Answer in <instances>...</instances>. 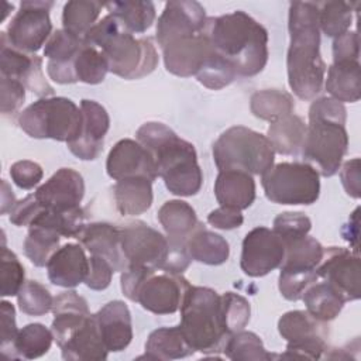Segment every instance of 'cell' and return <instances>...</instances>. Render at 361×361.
Masks as SVG:
<instances>
[{
  "instance_id": "cell-40",
  "label": "cell",
  "mask_w": 361,
  "mask_h": 361,
  "mask_svg": "<svg viewBox=\"0 0 361 361\" xmlns=\"http://www.w3.org/2000/svg\"><path fill=\"white\" fill-rule=\"evenodd\" d=\"M32 226L54 230L61 237L75 238L85 226V213L80 206L69 210H52L44 207L30 227Z\"/></svg>"
},
{
  "instance_id": "cell-23",
  "label": "cell",
  "mask_w": 361,
  "mask_h": 361,
  "mask_svg": "<svg viewBox=\"0 0 361 361\" xmlns=\"http://www.w3.org/2000/svg\"><path fill=\"white\" fill-rule=\"evenodd\" d=\"M48 279L61 288H75L86 281L89 258L82 244L69 243L58 248L47 264Z\"/></svg>"
},
{
  "instance_id": "cell-26",
  "label": "cell",
  "mask_w": 361,
  "mask_h": 361,
  "mask_svg": "<svg viewBox=\"0 0 361 361\" xmlns=\"http://www.w3.org/2000/svg\"><path fill=\"white\" fill-rule=\"evenodd\" d=\"M62 358L69 361H102L107 358L106 348L100 336L94 314L76 329L61 345Z\"/></svg>"
},
{
  "instance_id": "cell-56",
  "label": "cell",
  "mask_w": 361,
  "mask_h": 361,
  "mask_svg": "<svg viewBox=\"0 0 361 361\" xmlns=\"http://www.w3.org/2000/svg\"><path fill=\"white\" fill-rule=\"evenodd\" d=\"M44 206L35 199L34 193L25 196L23 200H18L10 212V221L14 226H27L30 227L37 216L42 212Z\"/></svg>"
},
{
  "instance_id": "cell-2",
  "label": "cell",
  "mask_w": 361,
  "mask_h": 361,
  "mask_svg": "<svg viewBox=\"0 0 361 361\" xmlns=\"http://www.w3.org/2000/svg\"><path fill=\"white\" fill-rule=\"evenodd\" d=\"M203 35L240 76L258 75L268 62V31L241 10L207 17Z\"/></svg>"
},
{
  "instance_id": "cell-46",
  "label": "cell",
  "mask_w": 361,
  "mask_h": 361,
  "mask_svg": "<svg viewBox=\"0 0 361 361\" xmlns=\"http://www.w3.org/2000/svg\"><path fill=\"white\" fill-rule=\"evenodd\" d=\"M20 310L30 316H42L52 310L54 298L51 292L37 281H25L17 293Z\"/></svg>"
},
{
  "instance_id": "cell-37",
  "label": "cell",
  "mask_w": 361,
  "mask_h": 361,
  "mask_svg": "<svg viewBox=\"0 0 361 361\" xmlns=\"http://www.w3.org/2000/svg\"><path fill=\"white\" fill-rule=\"evenodd\" d=\"M54 340L52 330L41 323H30L18 330L13 344L11 358L34 360L42 357L48 353Z\"/></svg>"
},
{
  "instance_id": "cell-39",
  "label": "cell",
  "mask_w": 361,
  "mask_h": 361,
  "mask_svg": "<svg viewBox=\"0 0 361 361\" xmlns=\"http://www.w3.org/2000/svg\"><path fill=\"white\" fill-rule=\"evenodd\" d=\"M102 7H104V4L92 0L68 1L62 11L63 30L83 38L86 32L96 24Z\"/></svg>"
},
{
  "instance_id": "cell-43",
  "label": "cell",
  "mask_w": 361,
  "mask_h": 361,
  "mask_svg": "<svg viewBox=\"0 0 361 361\" xmlns=\"http://www.w3.org/2000/svg\"><path fill=\"white\" fill-rule=\"evenodd\" d=\"M75 72L79 82L97 85L104 80L107 72L110 71L107 59L102 51L85 42L75 58Z\"/></svg>"
},
{
  "instance_id": "cell-28",
  "label": "cell",
  "mask_w": 361,
  "mask_h": 361,
  "mask_svg": "<svg viewBox=\"0 0 361 361\" xmlns=\"http://www.w3.org/2000/svg\"><path fill=\"white\" fill-rule=\"evenodd\" d=\"M324 87L337 102H358L361 97V68L358 61L333 62L324 78Z\"/></svg>"
},
{
  "instance_id": "cell-12",
  "label": "cell",
  "mask_w": 361,
  "mask_h": 361,
  "mask_svg": "<svg viewBox=\"0 0 361 361\" xmlns=\"http://www.w3.org/2000/svg\"><path fill=\"white\" fill-rule=\"evenodd\" d=\"M121 250L128 267L164 269L169 255V241L141 220L120 227Z\"/></svg>"
},
{
  "instance_id": "cell-58",
  "label": "cell",
  "mask_w": 361,
  "mask_h": 361,
  "mask_svg": "<svg viewBox=\"0 0 361 361\" xmlns=\"http://www.w3.org/2000/svg\"><path fill=\"white\" fill-rule=\"evenodd\" d=\"M361 164L360 158L345 161L340 169V179L348 196L358 199L361 196Z\"/></svg>"
},
{
  "instance_id": "cell-8",
  "label": "cell",
  "mask_w": 361,
  "mask_h": 361,
  "mask_svg": "<svg viewBox=\"0 0 361 361\" xmlns=\"http://www.w3.org/2000/svg\"><path fill=\"white\" fill-rule=\"evenodd\" d=\"M18 126L32 138H52L68 144L80 135L83 114L68 97H41L20 113Z\"/></svg>"
},
{
  "instance_id": "cell-55",
  "label": "cell",
  "mask_w": 361,
  "mask_h": 361,
  "mask_svg": "<svg viewBox=\"0 0 361 361\" xmlns=\"http://www.w3.org/2000/svg\"><path fill=\"white\" fill-rule=\"evenodd\" d=\"M0 305H1V337H0L1 353L7 358H11L13 344L18 333V329L16 324V309L7 300H3Z\"/></svg>"
},
{
  "instance_id": "cell-53",
  "label": "cell",
  "mask_w": 361,
  "mask_h": 361,
  "mask_svg": "<svg viewBox=\"0 0 361 361\" xmlns=\"http://www.w3.org/2000/svg\"><path fill=\"white\" fill-rule=\"evenodd\" d=\"M0 89H1V113L13 114L16 113L25 99V86L6 76H0Z\"/></svg>"
},
{
  "instance_id": "cell-32",
  "label": "cell",
  "mask_w": 361,
  "mask_h": 361,
  "mask_svg": "<svg viewBox=\"0 0 361 361\" xmlns=\"http://www.w3.org/2000/svg\"><path fill=\"white\" fill-rule=\"evenodd\" d=\"M195 351L185 341L179 327H159L154 330L145 343V354L140 358L176 360L192 355Z\"/></svg>"
},
{
  "instance_id": "cell-30",
  "label": "cell",
  "mask_w": 361,
  "mask_h": 361,
  "mask_svg": "<svg viewBox=\"0 0 361 361\" xmlns=\"http://www.w3.org/2000/svg\"><path fill=\"white\" fill-rule=\"evenodd\" d=\"M158 220L166 233V238L175 243H186L188 237L199 226L193 207L183 200H168L158 210Z\"/></svg>"
},
{
  "instance_id": "cell-22",
  "label": "cell",
  "mask_w": 361,
  "mask_h": 361,
  "mask_svg": "<svg viewBox=\"0 0 361 361\" xmlns=\"http://www.w3.org/2000/svg\"><path fill=\"white\" fill-rule=\"evenodd\" d=\"M90 255H97L107 259L114 271H126L127 261L121 250L120 227L110 223H90L85 224L83 228L75 237Z\"/></svg>"
},
{
  "instance_id": "cell-51",
  "label": "cell",
  "mask_w": 361,
  "mask_h": 361,
  "mask_svg": "<svg viewBox=\"0 0 361 361\" xmlns=\"http://www.w3.org/2000/svg\"><path fill=\"white\" fill-rule=\"evenodd\" d=\"M319 279L316 271L310 272H279V292L288 300H299L302 299L303 292L310 286L313 282Z\"/></svg>"
},
{
  "instance_id": "cell-4",
  "label": "cell",
  "mask_w": 361,
  "mask_h": 361,
  "mask_svg": "<svg viewBox=\"0 0 361 361\" xmlns=\"http://www.w3.org/2000/svg\"><path fill=\"white\" fill-rule=\"evenodd\" d=\"M345 120L344 104L333 97H319L310 104L302 155L322 176L336 175L347 154Z\"/></svg>"
},
{
  "instance_id": "cell-6",
  "label": "cell",
  "mask_w": 361,
  "mask_h": 361,
  "mask_svg": "<svg viewBox=\"0 0 361 361\" xmlns=\"http://www.w3.org/2000/svg\"><path fill=\"white\" fill-rule=\"evenodd\" d=\"M178 327L193 351H221L228 333L223 322L220 295L206 286H189L180 305Z\"/></svg>"
},
{
  "instance_id": "cell-21",
  "label": "cell",
  "mask_w": 361,
  "mask_h": 361,
  "mask_svg": "<svg viewBox=\"0 0 361 361\" xmlns=\"http://www.w3.org/2000/svg\"><path fill=\"white\" fill-rule=\"evenodd\" d=\"M212 51L213 47L203 35V32H200L192 37L176 39L162 48L164 63L166 71L176 76H196Z\"/></svg>"
},
{
  "instance_id": "cell-60",
  "label": "cell",
  "mask_w": 361,
  "mask_h": 361,
  "mask_svg": "<svg viewBox=\"0 0 361 361\" xmlns=\"http://www.w3.org/2000/svg\"><path fill=\"white\" fill-rule=\"evenodd\" d=\"M358 207L353 212L348 223L343 227V238L353 245V252L358 254Z\"/></svg>"
},
{
  "instance_id": "cell-45",
  "label": "cell",
  "mask_w": 361,
  "mask_h": 361,
  "mask_svg": "<svg viewBox=\"0 0 361 361\" xmlns=\"http://www.w3.org/2000/svg\"><path fill=\"white\" fill-rule=\"evenodd\" d=\"M235 76L237 73L233 65L228 61H226L221 55H219L214 49L196 73V79L203 86L213 90H219L230 85Z\"/></svg>"
},
{
  "instance_id": "cell-20",
  "label": "cell",
  "mask_w": 361,
  "mask_h": 361,
  "mask_svg": "<svg viewBox=\"0 0 361 361\" xmlns=\"http://www.w3.org/2000/svg\"><path fill=\"white\" fill-rule=\"evenodd\" d=\"M85 195V182L72 168L58 169L35 192V199L47 209L69 210L79 207Z\"/></svg>"
},
{
  "instance_id": "cell-57",
  "label": "cell",
  "mask_w": 361,
  "mask_h": 361,
  "mask_svg": "<svg viewBox=\"0 0 361 361\" xmlns=\"http://www.w3.org/2000/svg\"><path fill=\"white\" fill-rule=\"evenodd\" d=\"M360 45L355 31H347L333 41V62L358 61Z\"/></svg>"
},
{
  "instance_id": "cell-49",
  "label": "cell",
  "mask_w": 361,
  "mask_h": 361,
  "mask_svg": "<svg viewBox=\"0 0 361 361\" xmlns=\"http://www.w3.org/2000/svg\"><path fill=\"white\" fill-rule=\"evenodd\" d=\"M24 267L17 255L6 245L1 248L0 259V293L1 296H17L24 285Z\"/></svg>"
},
{
  "instance_id": "cell-34",
  "label": "cell",
  "mask_w": 361,
  "mask_h": 361,
  "mask_svg": "<svg viewBox=\"0 0 361 361\" xmlns=\"http://www.w3.org/2000/svg\"><path fill=\"white\" fill-rule=\"evenodd\" d=\"M285 244V257L281 264V271L288 272H310L316 271L322 261L324 248L322 244L309 235H303Z\"/></svg>"
},
{
  "instance_id": "cell-3",
  "label": "cell",
  "mask_w": 361,
  "mask_h": 361,
  "mask_svg": "<svg viewBox=\"0 0 361 361\" xmlns=\"http://www.w3.org/2000/svg\"><path fill=\"white\" fill-rule=\"evenodd\" d=\"M137 141L152 155L157 173L166 189L176 196H193L203 183L193 144L182 140L168 126L157 121L142 124L135 133Z\"/></svg>"
},
{
  "instance_id": "cell-11",
  "label": "cell",
  "mask_w": 361,
  "mask_h": 361,
  "mask_svg": "<svg viewBox=\"0 0 361 361\" xmlns=\"http://www.w3.org/2000/svg\"><path fill=\"white\" fill-rule=\"evenodd\" d=\"M189 286L182 274L147 269L134 292L133 302H138L155 314H172L180 309Z\"/></svg>"
},
{
  "instance_id": "cell-29",
  "label": "cell",
  "mask_w": 361,
  "mask_h": 361,
  "mask_svg": "<svg viewBox=\"0 0 361 361\" xmlns=\"http://www.w3.org/2000/svg\"><path fill=\"white\" fill-rule=\"evenodd\" d=\"M114 202L120 214L138 216L152 204V182L144 176H131L114 185Z\"/></svg>"
},
{
  "instance_id": "cell-42",
  "label": "cell",
  "mask_w": 361,
  "mask_h": 361,
  "mask_svg": "<svg viewBox=\"0 0 361 361\" xmlns=\"http://www.w3.org/2000/svg\"><path fill=\"white\" fill-rule=\"evenodd\" d=\"M61 235L54 230L32 226L28 227L24 240V252L35 267H47L51 255L58 250Z\"/></svg>"
},
{
  "instance_id": "cell-47",
  "label": "cell",
  "mask_w": 361,
  "mask_h": 361,
  "mask_svg": "<svg viewBox=\"0 0 361 361\" xmlns=\"http://www.w3.org/2000/svg\"><path fill=\"white\" fill-rule=\"evenodd\" d=\"M85 41L63 28L55 30L44 48V56L52 62H75V58Z\"/></svg>"
},
{
  "instance_id": "cell-24",
  "label": "cell",
  "mask_w": 361,
  "mask_h": 361,
  "mask_svg": "<svg viewBox=\"0 0 361 361\" xmlns=\"http://www.w3.org/2000/svg\"><path fill=\"white\" fill-rule=\"evenodd\" d=\"M106 348L113 353L124 350L133 338L131 313L121 300H111L94 313Z\"/></svg>"
},
{
  "instance_id": "cell-33",
  "label": "cell",
  "mask_w": 361,
  "mask_h": 361,
  "mask_svg": "<svg viewBox=\"0 0 361 361\" xmlns=\"http://www.w3.org/2000/svg\"><path fill=\"white\" fill-rule=\"evenodd\" d=\"M302 300L306 305V310L322 322H330L338 316L345 300L326 281H316L302 295Z\"/></svg>"
},
{
  "instance_id": "cell-48",
  "label": "cell",
  "mask_w": 361,
  "mask_h": 361,
  "mask_svg": "<svg viewBox=\"0 0 361 361\" xmlns=\"http://www.w3.org/2000/svg\"><path fill=\"white\" fill-rule=\"evenodd\" d=\"M221 314L226 330L230 334L244 330L250 322L251 307L245 298L234 292H226L221 296Z\"/></svg>"
},
{
  "instance_id": "cell-61",
  "label": "cell",
  "mask_w": 361,
  "mask_h": 361,
  "mask_svg": "<svg viewBox=\"0 0 361 361\" xmlns=\"http://www.w3.org/2000/svg\"><path fill=\"white\" fill-rule=\"evenodd\" d=\"M16 196L6 180H1V214L10 213L16 204Z\"/></svg>"
},
{
  "instance_id": "cell-18",
  "label": "cell",
  "mask_w": 361,
  "mask_h": 361,
  "mask_svg": "<svg viewBox=\"0 0 361 361\" xmlns=\"http://www.w3.org/2000/svg\"><path fill=\"white\" fill-rule=\"evenodd\" d=\"M107 175L120 180L131 176H144L154 182L158 176L151 152L138 141L124 138L114 144L106 161Z\"/></svg>"
},
{
  "instance_id": "cell-9",
  "label": "cell",
  "mask_w": 361,
  "mask_h": 361,
  "mask_svg": "<svg viewBox=\"0 0 361 361\" xmlns=\"http://www.w3.org/2000/svg\"><path fill=\"white\" fill-rule=\"evenodd\" d=\"M268 200L278 204H312L320 195V175L306 162H281L261 175Z\"/></svg>"
},
{
  "instance_id": "cell-16",
  "label": "cell",
  "mask_w": 361,
  "mask_h": 361,
  "mask_svg": "<svg viewBox=\"0 0 361 361\" xmlns=\"http://www.w3.org/2000/svg\"><path fill=\"white\" fill-rule=\"evenodd\" d=\"M0 73L21 82L28 90L41 97L54 94V87L42 73V59L35 54L23 52L11 47L6 32L0 35Z\"/></svg>"
},
{
  "instance_id": "cell-5",
  "label": "cell",
  "mask_w": 361,
  "mask_h": 361,
  "mask_svg": "<svg viewBox=\"0 0 361 361\" xmlns=\"http://www.w3.org/2000/svg\"><path fill=\"white\" fill-rule=\"evenodd\" d=\"M83 39L100 49L107 59L109 71L123 79L149 75L158 63V54L151 39L135 38L110 14L97 21Z\"/></svg>"
},
{
  "instance_id": "cell-54",
  "label": "cell",
  "mask_w": 361,
  "mask_h": 361,
  "mask_svg": "<svg viewBox=\"0 0 361 361\" xmlns=\"http://www.w3.org/2000/svg\"><path fill=\"white\" fill-rule=\"evenodd\" d=\"M114 268L111 264L97 255H90L89 258V274L86 276V286L93 290H103L106 289L113 278Z\"/></svg>"
},
{
  "instance_id": "cell-7",
  "label": "cell",
  "mask_w": 361,
  "mask_h": 361,
  "mask_svg": "<svg viewBox=\"0 0 361 361\" xmlns=\"http://www.w3.org/2000/svg\"><path fill=\"white\" fill-rule=\"evenodd\" d=\"M213 159L219 171L238 169L251 175H262L274 165L275 151L267 135L234 126L214 141Z\"/></svg>"
},
{
  "instance_id": "cell-31",
  "label": "cell",
  "mask_w": 361,
  "mask_h": 361,
  "mask_svg": "<svg viewBox=\"0 0 361 361\" xmlns=\"http://www.w3.org/2000/svg\"><path fill=\"white\" fill-rule=\"evenodd\" d=\"M186 250L192 259L207 265H221L230 255V247L226 238L204 228L202 224L188 237Z\"/></svg>"
},
{
  "instance_id": "cell-10",
  "label": "cell",
  "mask_w": 361,
  "mask_h": 361,
  "mask_svg": "<svg viewBox=\"0 0 361 361\" xmlns=\"http://www.w3.org/2000/svg\"><path fill=\"white\" fill-rule=\"evenodd\" d=\"M326 322L313 317L307 310H290L278 320V331L288 341L281 357L319 360L327 350Z\"/></svg>"
},
{
  "instance_id": "cell-25",
  "label": "cell",
  "mask_w": 361,
  "mask_h": 361,
  "mask_svg": "<svg viewBox=\"0 0 361 361\" xmlns=\"http://www.w3.org/2000/svg\"><path fill=\"white\" fill-rule=\"evenodd\" d=\"M52 313L54 320L51 330L58 345H61L92 314L86 299L75 290H65L54 298Z\"/></svg>"
},
{
  "instance_id": "cell-50",
  "label": "cell",
  "mask_w": 361,
  "mask_h": 361,
  "mask_svg": "<svg viewBox=\"0 0 361 361\" xmlns=\"http://www.w3.org/2000/svg\"><path fill=\"white\" fill-rule=\"evenodd\" d=\"M312 228L310 219L300 212H285L274 219L272 230L283 243L307 235Z\"/></svg>"
},
{
  "instance_id": "cell-44",
  "label": "cell",
  "mask_w": 361,
  "mask_h": 361,
  "mask_svg": "<svg viewBox=\"0 0 361 361\" xmlns=\"http://www.w3.org/2000/svg\"><path fill=\"white\" fill-rule=\"evenodd\" d=\"M353 4L345 1H326L319 4V28L331 38L350 31Z\"/></svg>"
},
{
  "instance_id": "cell-27",
  "label": "cell",
  "mask_w": 361,
  "mask_h": 361,
  "mask_svg": "<svg viewBox=\"0 0 361 361\" xmlns=\"http://www.w3.org/2000/svg\"><path fill=\"white\" fill-rule=\"evenodd\" d=\"M214 195L220 206L237 210L248 209L255 200V180L251 173L238 169L219 171Z\"/></svg>"
},
{
  "instance_id": "cell-59",
  "label": "cell",
  "mask_w": 361,
  "mask_h": 361,
  "mask_svg": "<svg viewBox=\"0 0 361 361\" xmlns=\"http://www.w3.org/2000/svg\"><path fill=\"white\" fill-rule=\"evenodd\" d=\"M243 221H244V217L241 214V210L224 207V206H220L219 209L212 210L207 216V223L220 230L237 228L243 224Z\"/></svg>"
},
{
  "instance_id": "cell-41",
  "label": "cell",
  "mask_w": 361,
  "mask_h": 361,
  "mask_svg": "<svg viewBox=\"0 0 361 361\" xmlns=\"http://www.w3.org/2000/svg\"><path fill=\"white\" fill-rule=\"evenodd\" d=\"M223 351L227 358L234 361H264L274 358V355L265 350L261 338L255 333L245 330L230 334Z\"/></svg>"
},
{
  "instance_id": "cell-15",
  "label": "cell",
  "mask_w": 361,
  "mask_h": 361,
  "mask_svg": "<svg viewBox=\"0 0 361 361\" xmlns=\"http://www.w3.org/2000/svg\"><path fill=\"white\" fill-rule=\"evenodd\" d=\"M316 272L319 279L336 288L345 302L360 299L361 267L358 254L344 247H330L323 251Z\"/></svg>"
},
{
  "instance_id": "cell-13",
  "label": "cell",
  "mask_w": 361,
  "mask_h": 361,
  "mask_svg": "<svg viewBox=\"0 0 361 361\" xmlns=\"http://www.w3.org/2000/svg\"><path fill=\"white\" fill-rule=\"evenodd\" d=\"M52 1L28 0L20 3V10L7 25L6 37L11 47L23 52L34 54L51 37L52 23L49 10Z\"/></svg>"
},
{
  "instance_id": "cell-35",
  "label": "cell",
  "mask_w": 361,
  "mask_h": 361,
  "mask_svg": "<svg viewBox=\"0 0 361 361\" xmlns=\"http://www.w3.org/2000/svg\"><path fill=\"white\" fill-rule=\"evenodd\" d=\"M305 134V121L296 114H289L271 123L267 138L269 140L275 152L295 155L299 152V149H302Z\"/></svg>"
},
{
  "instance_id": "cell-17",
  "label": "cell",
  "mask_w": 361,
  "mask_h": 361,
  "mask_svg": "<svg viewBox=\"0 0 361 361\" xmlns=\"http://www.w3.org/2000/svg\"><path fill=\"white\" fill-rule=\"evenodd\" d=\"M206 20L204 7L197 1H168L157 23V41L165 48L176 39L200 34Z\"/></svg>"
},
{
  "instance_id": "cell-14",
  "label": "cell",
  "mask_w": 361,
  "mask_h": 361,
  "mask_svg": "<svg viewBox=\"0 0 361 361\" xmlns=\"http://www.w3.org/2000/svg\"><path fill=\"white\" fill-rule=\"evenodd\" d=\"M285 257V244L268 227H255L243 240L240 267L245 275L258 278L281 267Z\"/></svg>"
},
{
  "instance_id": "cell-1",
  "label": "cell",
  "mask_w": 361,
  "mask_h": 361,
  "mask_svg": "<svg viewBox=\"0 0 361 361\" xmlns=\"http://www.w3.org/2000/svg\"><path fill=\"white\" fill-rule=\"evenodd\" d=\"M288 28L290 34L286 56L288 82L299 99L312 100L322 92L326 78V63L320 55L319 4L290 3Z\"/></svg>"
},
{
  "instance_id": "cell-38",
  "label": "cell",
  "mask_w": 361,
  "mask_h": 361,
  "mask_svg": "<svg viewBox=\"0 0 361 361\" xmlns=\"http://www.w3.org/2000/svg\"><path fill=\"white\" fill-rule=\"evenodd\" d=\"M250 109L255 117L274 123L285 116L292 114L295 103L292 96L283 90L264 89L255 92L251 96Z\"/></svg>"
},
{
  "instance_id": "cell-19",
  "label": "cell",
  "mask_w": 361,
  "mask_h": 361,
  "mask_svg": "<svg viewBox=\"0 0 361 361\" xmlns=\"http://www.w3.org/2000/svg\"><path fill=\"white\" fill-rule=\"evenodd\" d=\"M83 114V127L80 135L68 142L69 151L83 161L96 159L103 151L104 135L110 127V117L106 109L94 100L83 99L80 102Z\"/></svg>"
},
{
  "instance_id": "cell-36",
  "label": "cell",
  "mask_w": 361,
  "mask_h": 361,
  "mask_svg": "<svg viewBox=\"0 0 361 361\" xmlns=\"http://www.w3.org/2000/svg\"><path fill=\"white\" fill-rule=\"evenodd\" d=\"M104 7L131 34L147 31L152 25L157 14L152 1H110Z\"/></svg>"
},
{
  "instance_id": "cell-52",
  "label": "cell",
  "mask_w": 361,
  "mask_h": 361,
  "mask_svg": "<svg viewBox=\"0 0 361 361\" xmlns=\"http://www.w3.org/2000/svg\"><path fill=\"white\" fill-rule=\"evenodd\" d=\"M10 176L18 188L32 189L34 186H37L41 182V179L44 176V171L37 162L30 161V159H23V161H17L11 165Z\"/></svg>"
}]
</instances>
